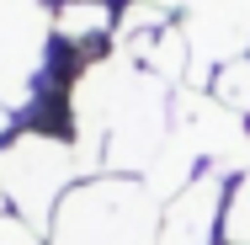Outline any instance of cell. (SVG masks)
<instances>
[{
  "instance_id": "obj_8",
  "label": "cell",
  "mask_w": 250,
  "mask_h": 245,
  "mask_svg": "<svg viewBox=\"0 0 250 245\" xmlns=\"http://www.w3.org/2000/svg\"><path fill=\"white\" fill-rule=\"evenodd\" d=\"M213 96L224 101L229 112L250 117V59H234V64H224V69L213 75Z\"/></svg>"
},
{
  "instance_id": "obj_10",
  "label": "cell",
  "mask_w": 250,
  "mask_h": 245,
  "mask_svg": "<svg viewBox=\"0 0 250 245\" xmlns=\"http://www.w3.org/2000/svg\"><path fill=\"white\" fill-rule=\"evenodd\" d=\"M0 134H5V107H0Z\"/></svg>"
},
{
  "instance_id": "obj_4",
  "label": "cell",
  "mask_w": 250,
  "mask_h": 245,
  "mask_svg": "<svg viewBox=\"0 0 250 245\" xmlns=\"http://www.w3.org/2000/svg\"><path fill=\"white\" fill-rule=\"evenodd\" d=\"M48 11L43 0H0V107L32 101V80L48 53Z\"/></svg>"
},
{
  "instance_id": "obj_1",
  "label": "cell",
  "mask_w": 250,
  "mask_h": 245,
  "mask_svg": "<svg viewBox=\"0 0 250 245\" xmlns=\"http://www.w3.org/2000/svg\"><path fill=\"white\" fill-rule=\"evenodd\" d=\"M160 197L133 176H96L53 213L48 245H160Z\"/></svg>"
},
{
  "instance_id": "obj_11",
  "label": "cell",
  "mask_w": 250,
  "mask_h": 245,
  "mask_svg": "<svg viewBox=\"0 0 250 245\" xmlns=\"http://www.w3.org/2000/svg\"><path fill=\"white\" fill-rule=\"evenodd\" d=\"M101 5H106V0H101Z\"/></svg>"
},
{
  "instance_id": "obj_3",
  "label": "cell",
  "mask_w": 250,
  "mask_h": 245,
  "mask_svg": "<svg viewBox=\"0 0 250 245\" xmlns=\"http://www.w3.org/2000/svg\"><path fill=\"white\" fill-rule=\"evenodd\" d=\"M176 144L187 149L192 160H202L213 176L224 171H250V128L240 112H229L218 96H187L176 101Z\"/></svg>"
},
{
  "instance_id": "obj_2",
  "label": "cell",
  "mask_w": 250,
  "mask_h": 245,
  "mask_svg": "<svg viewBox=\"0 0 250 245\" xmlns=\"http://www.w3.org/2000/svg\"><path fill=\"white\" fill-rule=\"evenodd\" d=\"M75 171H80V149H69L53 134H21L0 149V192L32 229L53 224L59 202L69 197Z\"/></svg>"
},
{
  "instance_id": "obj_7",
  "label": "cell",
  "mask_w": 250,
  "mask_h": 245,
  "mask_svg": "<svg viewBox=\"0 0 250 245\" xmlns=\"http://www.w3.org/2000/svg\"><path fill=\"white\" fill-rule=\"evenodd\" d=\"M224 245H250V171H240L224 197Z\"/></svg>"
},
{
  "instance_id": "obj_5",
  "label": "cell",
  "mask_w": 250,
  "mask_h": 245,
  "mask_svg": "<svg viewBox=\"0 0 250 245\" xmlns=\"http://www.w3.org/2000/svg\"><path fill=\"white\" fill-rule=\"evenodd\" d=\"M224 176L202 171L187 192L165 202L160 219V245H218L224 240Z\"/></svg>"
},
{
  "instance_id": "obj_6",
  "label": "cell",
  "mask_w": 250,
  "mask_h": 245,
  "mask_svg": "<svg viewBox=\"0 0 250 245\" xmlns=\"http://www.w3.org/2000/svg\"><path fill=\"white\" fill-rule=\"evenodd\" d=\"M53 27H59L69 43H85V38H101V32L112 27V11H106L101 0H69Z\"/></svg>"
},
{
  "instance_id": "obj_9",
  "label": "cell",
  "mask_w": 250,
  "mask_h": 245,
  "mask_svg": "<svg viewBox=\"0 0 250 245\" xmlns=\"http://www.w3.org/2000/svg\"><path fill=\"white\" fill-rule=\"evenodd\" d=\"M0 245H43V240L21 213H0Z\"/></svg>"
}]
</instances>
